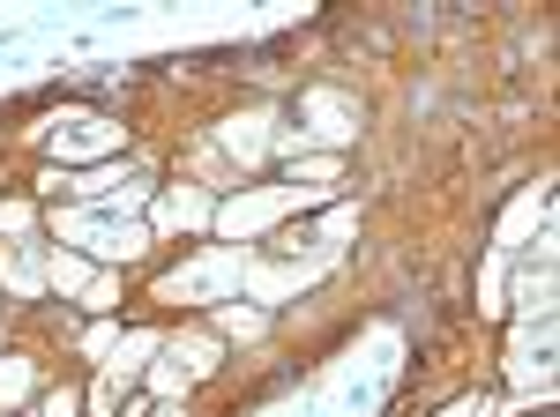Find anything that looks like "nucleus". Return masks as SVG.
I'll return each mask as SVG.
<instances>
[{
	"label": "nucleus",
	"mask_w": 560,
	"mask_h": 417,
	"mask_svg": "<svg viewBox=\"0 0 560 417\" xmlns=\"http://www.w3.org/2000/svg\"><path fill=\"white\" fill-rule=\"evenodd\" d=\"M261 127H269V120H232V127H224V150H232L240 165H255V157H261Z\"/></svg>",
	"instance_id": "nucleus-5"
},
{
	"label": "nucleus",
	"mask_w": 560,
	"mask_h": 417,
	"mask_svg": "<svg viewBox=\"0 0 560 417\" xmlns=\"http://www.w3.org/2000/svg\"><path fill=\"white\" fill-rule=\"evenodd\" d=\"M0 269H8V284H15V291H38V253L8 247V253H0Z\"/></svg>",
	"instance_id": "nucleus-6"
},
{
	"label": "nucleus",
	"mask_w": 560,
	"mask_h": 417,
	"mask_svg": "<svg viewBox=\"0 0 560 417\" xmlns=\"http://www.w3.org/2000/svg\"><path fill=\"white\" fill-rule=\"evenodd\" d=\"M202 216H210L202 194H173V202H165V224H202Z\"/></svg>",
	"instance_id": "nucleus-7"
},
{
	"label": "nucleus",
	"mask_w": 560,
	"mask_h": 417,
	"mask_svg": "<svg viewBox=\"0 0 560 417\" xmlns=\"http://www.w3.org/2000/svg\"><path fill=\"white\" fill-rule=\"evenodd\" d=\"M217 284H240V253H224V261H195V269H187V276H173V284H165V298H210Z\"/></svg>",
	"instance_id": "nucleus-3"
},
{
	"label": "nucleus",
	"mask_w": 560,
	"mask_h": 417,
	"mask_svg": "<svg viewBox=\"0 0 560 417\" xmlns=\"http://www.w3.org/2000/svg\"><path fill=\"white\" fill-rule=\"evenodd\" d=\"M31 395V366H0V403H23Z\"/></svg>",
	"instance_id": "nucleus-8"
},
{
	"label": "nucleus",
	"mask_w": 560,
	"mask_h": 417,
	"mask_svg": "<svg viewBox=\"0 0 560 417\" xmlns=\"http://www.w3.org/2000/svg\"><path fill=\"white\" fill-rule=\"evenodd\" d=\"M60 239H83L90 253H105V261H128V253H142V224H97V216H68L60 224Z\"/></svg>",
	"instance_id": "nucleus-1"
},
{
	"label": "nucleus",
	"mask_w": 560,
	"mask_h": 417,
	"mask_svg": "<svg viewBox=\"0 0 560 417\" xmlns=\"http://www.w3.org/2000/svg\"><path fill=\"white\" fill-rule=\"evenodd\" d=\"M113 142H120V134H113L105 120H90V112L52 127V150H60V157H97V150H113Z\"/></svg>",
	"instance_id": "nucleus-2"
},
{
	"label": "nucleus",
	"mask_w": 560,
	"mask_h": 417,
	"mask_svg": "<svg viewBox=\"0 0 560 417\" xmlns=\"http://www.w3.org/2000/svg\"><path fill=\"white\" fill-rule=\"evenodd\" d=\"M52 284H60V291H83V284H90L83 261H60V269H52Z\"/></svg>",
	"instance_id": "nucleus-9"
},
{
	"label": "nucleus",
	"mask_w": 560,
	"mask_h": 417,
	"mask_svg": "<svg viewBox=\"0 0 560 417\" xmlns=\"http://www.w3.org/2000/svg\"><path fill=\"white\" fill-rule=\"evenodd\" d=\"M284 202H292V194H255V202H232L224 216H217V224H224V231H255V224H269V216H277Z\"/></svg>",
	"instance_id": "nucleus-4"
}]
</instances>
